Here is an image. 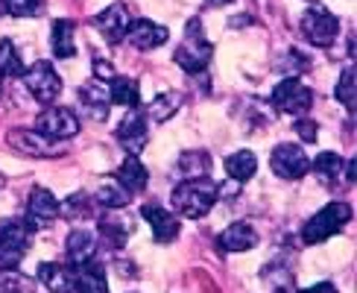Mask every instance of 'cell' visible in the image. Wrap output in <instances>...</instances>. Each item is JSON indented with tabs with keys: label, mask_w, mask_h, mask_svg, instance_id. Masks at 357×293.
<instances>
[{
	"label": "cell",
	"mask_w": 357,
	"mask_h": 293,
	"mask_svg": "<svg viewBox=\"0 0 357 293\" xmlns=\"http://www.w3.org/2000/svg\"><path fill=\"white\" fill-rule=\"evenodd\" d=\"M79 103H82V109H85V114L91 117V121H106L109 106H112L106 85L97 82V80L94 82H85L79 88Z\"/></svg>",
	"instance_id": "e0dca14e"
},
{
	"label": "cell",
	"mask_w": 357,
	"mask_h": 293,
	"mask_svg": "<svg viewBox=\"0 0 357 293\" xmlns=\"http://www.w3.org/2000/svg\"><path fill=\"white\" fill-rule=\"evenodd\" d=\"M208 167H211V156L205 150H185L178 156V170L185 173V179H199V176H208Z\"/></svg>",
	"instance_id": "484cf974"
},
{
	"label": "cell",
	"mask_w": 357,
	"mask_h": 293,
	"mask_svg": "<svg viewBox=\"0 0 357 293\" xmlns=\"http://www.w3.org/2000/svg\"><path fill=\"white\" fill-rule=\"evenodd\" d=\"M255 170H258V158L252 150H237L226 158V173H229V179H234L237 185L249 182L252 176H255Z\"/></svg>",
	"instance_id": "603a6c76"
},
{
	"label": "cell",
	"mask_w": 357,
	"mask_h": 293,
	"mask_svg": "<svg viewBox=\"0 0 357 293\" xmlns=\"http://www.w3.org/2000/svg\"><path fill=\"white\" fill-rule=\"evenodd\" d=\"M6 12V0H0V15H3Z\"/></svg>",
	"instance_id": "60d3db41"
},
{
	"label": "cell",
	"mask_w": 357,
	"mask_h": 293,
	"mask_svg": "<svg viewBox=\"0 0 357 293\" xmlns=\"http://www.w3.org/2000/svg\"><path fill=\"white\" fill-rule=\"evenodd\" d=\"M109 100L117 103V106H138L141 88H138V82L132 80V77H114V80H112Z\"/></svg>",
	"instance_id": "4316f807"
},
{
	"label": "cell",
	"mask_w": 357,
	"mask_h": 293,
	"mask_svg": "<svg viewBox=\"0 0 357 293\" xmlns=\"http://www.w3.org/2000/svg\"><path fill=\"white\" fill-rule=\"evenodd\" d=\"M65 253L70 267H79V264H88L97 253V234H91L88 229H73L65 241Z\"/></svg>",
	"instance_id": "ac0fdd59"
},
{
	"label": "cell",
	"mask_w": 357,
	"mask_h": 293,
	"mask_svg": "<svg viewBox=\"0 0 357 293\" xmlns=\"http://www.w3.org/2000/svg\"><path fill=\"white\" fill-rule=\"evenodd\" d=\"M211 6H226V3H231V0H208Z\"/></svg>",
	"instance_id": "f35d334b"
},
{
	"label": "cell",
	"mask_w": 357,
	"mask_h": 293,
	"mask_svg": "<svg viewBox=\"0 0 357 293\" xmlns=\"http://www.w3.org/2000/svg\"><path fill=\"white\" fill-rule=\"evenodd\" d=\"M65 214L70 220H85V217H91V197L88 194H70L68 202H65Z\"/></svg>",
	"instance_id": "e575fe53"
},
{
	"label": "cell",
	"mask_w": 357,
	"mask_h": 293,
	"mask_svg": "<svg viewBox=\"0 0 357 293\" xmlns=\"http://www.w3.org/2000/svg\"><path fill=\"white\" fill-rule=\"evenodd\" d=\"M97 234L112 249H123L126 241H129V223H126V220H121V217H100Z\"/></svg>",
	"instance_id": "d4e9b609"
},
{
	"label": "cell",
	"mask_w": 357,
	"mask_h": 293,
	"mask_svg": "<svg viewBox=\"0 0 357 293\" xmlns=\"http://www.w3.org/2000/svg\"><path fill=\"white\" fill-rule=\"evenodd\" d=\"M211 56H214V47L202 36V21L190 18L185 27V41L173 53V62L185 73H190V77H197V73H205V68L211 65Z\"/></svg>",
	"instance_id": "7a4b0ae2"
},
{
	"label": "cell",
	"mask_w": 357,
	"mask_h": 293,
	"mask_svg": "<svg viewBox=\"0 0 357 293\" xmlns=\"http://www.w3.org/2000/svg\"><path fill=\"white\" fill-rule=\"evenodd\" d=\"M6 141H9V146H15V150L29 158H56L65 153L53 138H44L41 132H29V129H12Z\"/></svg>",
	"instance_id": "30bf717a"
},
{
	"label": "cell",
	"mask_w": 357,
	"mask_h": 293,
	"mask_svg": "<svg viewBox=\"0 0 357 293\" xmlns=\"http://www.w3.org/2000/svg\"><path fill=\"white\" fill-rule=\"evenodd\" d=\"M146 182H150V173H146V167L138 161V156L123 158V165L117 167V185L129 190V194H141Z\"/></svg>",
	"instance_id": "44dd1931"
},
{
	"label": "cell",
	"mask_w": 357,
	"mask_h": 293,
	"mask_svg": "<svg viewBox=\"0 0 357 293\" xmlns=\"http://www.w3.org/2000/svg\"><path fill=\"white\" fill-rule=\"evenodd\" d=\"M314 173L319 176L325 185H337L349 173V165L337 153H319L317 161H314Z\"/></svg>",
	"instance_id": "cb8c5ba5"
},
{
	"label": "cell",
	"mask_w": 357,
	"mask_h": 293,
	"mask_svg": "<svg viewBox=\"0 0 357 293\" xmlns=\"http://www.w3.org/2000/svg\"><path fill=\"white\" fill-rule=\"evenodd\" d=\"M129 12L123 3H112L109 9H102L97 18H94V27L100 29V36L106 38L109 44H121L126 38V29H129Z\"/></svg>",
	"instance_id": "4fadbf2b"
},
{
	"label": "cell",
	"mask_w": 357,
	"mask_h": 293,
	"mask_svg": "<svg viewBox=\"0 0 357 293\" xmlns=\"http://www.w3.org/2000/svg\"><path fill=\"white\" fill-rule=\"evenodd\" d=\"M146 138H150V123H146V112L141 109V103H138V106H129V112L123 114L121 126H117V141H121L132 156H135V153L144 150Z\"/></svg>",
	"instance_id": "8fae6325"
},
{
	"label": "cell",
	"mask_w": 357,
	"mask_h": 293,
	"mask_svg": "<svg viewBox=\"0 0 357 293\" xmlns=\"http://www.w3.org/2000/svg\"><path fill=\"white\" fill-rule=\"evenodd\" d=\"M0 77H24L21 53L15 50L12 38H3V41H0Z\"/></svg>",
	"instance_id": "f546056e"
},
{
	"label": "cell",
	"mask_w": 357,
	"mask_h": 293,
	"mask_svg": "<svg viewBox=\"0 0 357 293\" xmlns=\"http://www.w3.org/2000/svg\"><path fill=\"white\" fill-rule=\"evenodd\" d=\"M33 238V229H29L24 220H3L0 223V270H15L21 264V258L26 255L29 241Z\"/></svg>",
	"instance_id": "277c9868"
},
{
	"label": "cell",
	"mask_w": 357,
	"mask_h": 293,
	"mask_svg": "<svg viewBox=\"0 0 357 293\" xmlns=\"http://www.w3.org/2000/svg\"><path fill=\"white\" fill-rule=\"evenodd\" d=\"M299 293H337V287L331 282H322V285H314V287H305Z\"/></svg>",
	"instance_id": "8d00e7d4"
},
{
	"label": "cell",
	"mask_w": 357,
	"mask_h": 293,
	"mask_svg": "<svg viewBox=\"0 0 357 293\" xmlns=\"http://www.w3.org/2000/svg\"><path fill=\"white\" fill-rule=\"evenodd\" d=\"M182 109V94L178 91H167V94H158L155 100H153V106L146 109V114L153 117V121H158V123H165V121H170V117Z\"/></svg>",
	"instance_id": "f1b7e54d"
},
{
	"label": "cell",
	"mask_w": 357,
	"mask_h": 293,
	"mask_svg": "<svg viewBox=\"0 0 357 293\" xmlns=\"http://www.w3.org/2000/svg\"><path fill=\"white\" fill-rule=\"evenodd\" d=\"M97 205H102V209H126V205L132 202V194L129 190H123L121 185H102L97 194H94Z\"/></svg>",
	"instance_id": "4dcf8cb0"
},
{
	"label": "cell",
	"mask_w": 357,
	"mask_h": 293,
	"mask_svg": "<svg viewBox=\"0 0 357 293\" xmlns=\"http://www.w3.org/2000/svg\"><path fill=\"white\" fill-rule=\"evenodd\" d=\"M24 85L41 106H50L59 97V91H62V80H59V73L50 62H36L29 70H24Z\"/></svg>",
	"instance_id": "52a82bcc"
},
{
	"label": "cell",
	"mask_w": 357,
	"mask_h": 293,
	"mask_svg": "<svg viewBox=\"0 0 357 293\" xmlns=\"http://www.w3.org/2000/svg\"><path fill=\"white\" fill-rule=\"evenodd\" d=\"M73 29L77 24L68 21V18H59L53 21V29H50V50L56 59H70L77 53V44H73Z\"/></svg>",
	"instance_id": "7402d4cb"
},
{
	"label": "cell",
	"mask_w": 357,
	"mask_h": 293,
	"mask_svg": "<svg viewBox=\"0 0 357 293\" xmlns=\"http://www.w3.org/2000/svg\"><path fill=\"white\" fill-rule=\"evenodd\" d=\"M33 278L21 276L18 270H0V293H33Z\"/></svg>",
	"instance_id": "1f68e13d"
},
{
	"label": "cell",
	"mask_w": 357,
	"mask_h": 293,
	"mask_svg": "<svg viewBox=\"0 0 357 293\" xmlns=\"http://www.w3.org/2000/svg\"><path fill=\"white\" fill-rule=\"evenodd\" d=\"M47 9V0H6V12L12 18H38Z\"/></svg>",
	"instance_id": "d6a6232c"
},
{
	"label": "cell",
	"mask_w": 357,
	"mask_h": 293,
	"mask_svg": "<svg viewBox=\"0 0 357 293\" xmlns=\"http://www.w3.org/2000/svg\"><path fill=\"white\" fill-rule=\"evenodd\" d=\"M59 211H62V205H59V200L50 194L47 188H33V194H29V200H26V220L24 223L33 232L44 229V226L56 223Z\"/></svg>",
	"instance_id": "7c38bea8"
},
{
	"label": "cell",
	"mask_w": 357,
	"mask_h": 293,
	"mask_svg": "<svg viewBox=\"0 0 357 293\" xmlns=\"http://www.w3.org/2000/svg\"><path fill=\"white\" fill-rule=\"evenodd\" d=\"M351 214H354V211H351L349 202H328L325 209H319V211L302 226V241L314 246V243H322V241L334 238L337 232H343V226L351 220Z\"/></svg>",
	"instance_id": "3957f363"
},
{
	"label": "cell",
	"mask_w": 357,
	"mask_h": 293,
	"mask_svg": "<svg viewBox=\"0 0 357 293\" xmlns=\"http://www.w3.org/2000/svg\"><path fill=\"white\" fill-rule=\"evenodd\" d=\"M258 243V234L249 223H231L226 232L220 234V249L222 253H246Z\"/></svg>",
	"instance_id": "ffe728a7"
},
{
	"label": "cell",
	"mask_w": 357,
	"mask_h": 293,
	"mask_svg": "<svg viewBox=\"0 0 357 293\" xmlns=\"http://www.w3.org/2000/svg\"><path fill=\"white\" fill-rule=\"evenodd\" d=\"M340 33V21L325 6H307L302 15V36L314 47H331Z\"/></svg>",
	"instance_id": "8992f818"
},
{
	"label": "cell",
	"mask_w": 357,
	"mask_h": 293,
	"mask_svg": "<svg viewBox=\"0 0 357 293\" xmlns=\"http://www.w3.org/2000/svg\"><path fill=\"white\" fill-rule=\"evenodd\" d=\"M77 270V285H73V290L77 293H109V282H106V267L102 264H79Z\"/></svg>",
	"instance_id": "d6986e66"
},
{
	"label": "cell",
	"mask_w": 357,
	"mask_h": 293,
	"mask_svg": "<svg viewBox=\"0 0 357 293\" xmlns=\"http://www.w3.org/2000/svg\"><path fill=\"white\" fill-rule=\"evenodd\" d=\"M337 100L349 106V112H354V65H349L343 73H340V82H337Z\"/></svg>",
	"instance_id": "836d02e7"
},
{
	"label": "cell",
	"mask_w": 357,
	"mask_h": 293,
	"mask_svg": "<svg viewBox=\"0 0 357 293\" xmlns=\"http://www.w3.org/2000/svg\"><path fill=\"white\" fill-rule=\"evenodd\" d=\"M270 167L275 176H281V179H302V176L310 170V161H307V153L302 150V146L296 144H278L273 156H270Z\"/></svg>",
	"instance_id": "9c48e42d"
},
{
	"label": "cell",
	"mask_w": 357,
	"mask_h": 293,
	"mask_svg": "<svg viewBox=\"0 0 357 293\" xmlns=\"http://www.w3.org/2000/svg\"><path fill=\"white\" fill-rule=\"evenodd\" d=\"M141 217L146 220V223L153 226V234H155V241L158 243H170V241H176L178 238V220L167 211V209H161V205H144L141 209Z\"/></svg>",
	"instance_id": "2e32d148"
},
{
	"label": "cell",
	"mask_w": 357,
	"mask_h": 293,
	"mask_svg": "<svg viewBox=\"0 0 357 293\" xmlns=\"http://www.w3.org/2000/svg\"><path fill=\"white\" fill-rule=\"evenodd\" d=\"M296 132H299L302 141H307V144L317 141V123L314 121H302V117H299V121H296Z\"/></svg>",
	"instance_id": "d590c367"
},
{
	"label": "cell",
	"mask_w": 357,
	"mask_h": 293,
	"mask_svg": "<svg viewBox=\"0 0 357 293\" xmlns=\"http://www.w3.org/2000/svg\"><path fill=\"white\" fill-rule=\"evenodd\" d=\"M173 209L182 214V217H190V220H199L205 217L208 211L214 209V202L220 200L217 197V182L211 176H199V179H185L182 185L173 188Z\"/></svg>",
	"instance_id": "6da1fadb"
},
{
	"label": "cell",
	"mask_w": 357,
	"mask_h": 293,
	"mask_svg": "<svg viewBox=\"0 0 357 293\" xmlns=\"http://www.w3.org/2000/svg\"><path fill=\"white\" fill-rule=\"evenodd\" d=\"M273 106L281 114L302 117L305 112H310V106H314V91H310L299 77H284L273 91Z\"/></svg>",
	"instance_id": "5b68a950"
},
{
	"label": "cell",
	"mask_w": 357,
	"mask_h": 293,
	"mask_svg": "<svg viewBox=\"0 0 357 293\" xmlns=\"http://www.w3.org/2000/svg\"><path fill=\"white\" fill-rule=\"evenodd\" d=\"M3 185H6V176H3V173H0V190H3Z\"/></svg>",
	"instance_id": "ab89813d"
},
{
	"label": "cell",
	"mask_w": 357,
	"mask_h": 293,
	"mask_svg": "<svg viewBox=\"0 0 357 293\" xmlns=\"http://www.w3.org/2000/svg\"><path fill=\"white\" fill-rule=\"evenodd\" d=\"M126 38H129V44L135 50H155V47H161V44L170 38V33H167V27H158L153 21L141 18V21H132L129 24Z\"/></svg>",
	"instance_id": "5bb4252c"
},
{
	"label": "cell",
	"mask_w": 357,
	"mask_h": 293,
	"mask_svg": "<svg viewBox=\"0 0 357 293\" xmlns=\"http://www.w3.org/2000/svg\"><path fill=\"white\" fill-rule=\"evenodd\" d=\"M261 278L266 282V287H273V293H290L293 290V273H290L287 264H281V261L278 264L275 261L266 264Z\"/></svg>",
	"instance_id": "83f0119b"
},
{
	"label": "cell",
	"mask_w": 357,
	"mask_h": 293,
	"mask_svg": "<svg viewBox=\"0 0 357 293\" xmlns=\"http://www.w3.org/2000/svg\"><path fill=\"white\" fill-rule=\"evenodd\" d=\"M36 132H41L44 138H53V141H65V138H73L79 132V121L77 114L65 106H50L44 109L38 117H36Z\"/></svg>",
	"instance_id": "ba28073f"
},
{
	"label": "cell",
	"mask_w": 357,
	"mask_h": 293,
	"mask_svg": "<svg viewBox=\"0 0 357 293\" xmlns=\"http://www.w3.org/2000/svg\"><path fill=\"white\" fill-rule=\"evenodd\" d=\"M38 278L50 293H73V285H77V270H73L70 264L41 261L38 264Z\"/></svg>",
	"instance_id": "9a60e30c"
},
{
	"label": "cell",
	"mask_w": 357,
	"mask_h": 293,
	"mask_svg": "<svg viewBox=\"0 0 357 293\" xmlns=\"http://www.w3.org/2000/svg\"><path fill=\"white\" fill-rule=\"evenodd\" d=\"M97 77H102V80H114V70H112L106 62H97Z\"/></svg>",
	"instance_id": "74e56055"
}]
</instances>
